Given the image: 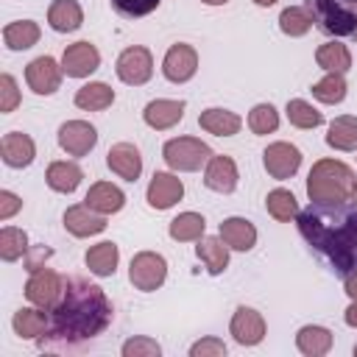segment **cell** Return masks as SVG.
I'll return each mask as SVG.
<instances>
[{
	"label": "cell",
	"instance_id": "37",
	"mask_svg": "<svg viewBox=\"0 0 357 357\" xmlns=\"http://www.w3.org/2000/svg\"><path fill=\"white\" fill-rule=\"evenodd\" d=\"M312 14L307 11V6H287L282 14H279V28L282 33L287 36H304L310 28H312Z\"/></svg>",
	"mask_w": 357,
	"mask_h": 357
},
{
	"label": "cell",
	"instance_id": "26",
	"mask_svg": "<svg viewBox=\"0 0 357 357\" xmlns=\"http://www.w3.org/2000/svg\"><path fill=\"white\" fill-rule=\"evenodd\" d=\"M296 346L307 357H324L332 349V332L318 324H307L296 332Z\"/></svg>",
	"mask_w": 357,
	"mask_h": 357
},
{
	"label": "cell",
	"instance_id": "8",
	"mask_svg": "<svg viewBox=\"0 0 357 357\" xmlns=\"http://www.w3.org/2000/svg\"><path fill=\"white\" fill-rule=\"evenodd\" d=\"M114 73L123 84L128 86H142L151 75H153V56L148 47L142 45H134V47H126L120 56H117V64H114Z\"/></svg>",
	"mask_w": 357,
	"mask_h": 357
},
{
	"label": "cell",
	"instance_id": "33",
	"mask_svg": "<svg viewBox=\"0 0 357 357\" xmlns=\"http://www.w3.org/2000/svg\"><path fill=\"white\" fill-rule=\"evenodd\" d=\"M315 61L321 70L326 73H346L351 67V53L346 45L340 42H324L318 50H315Z\"/></svg>",
	"mask_w": 357,
	"mask_h": 357
},
{
	"label": "cell",
	"instance_id": "43",
	"mask_svg": "<svg viewBox=\"0 0 357 357\" xmlns=\"http://www.w3.org/2000/svg\"><path fill=\"white\" fill-rule=\"evenodd\" d=\"M17 103H20L17 81H14L8 73H3V75H0V112H3V114H8V112H14V109H17Z\"/></svg>",
	"mask_w": 357,
	"mask_h": 357
},
{
	"label": "cell",
	"instance_id": "4",
	"mask_svg": "<svg viewBox=\"0 0 357 357\" xmlns=\"http://www.w3.org/2000/svg\"><path fill=\"white\" fill-rule=\"evenodd\" d=\"M312 22L326 36H357V0H304Z\"/></svg>",
	"mask_w": 357,
	"mask_h": 357
},
{
	"label": "cell",
	"instance_id": "38",
	"mask_svg": "<svg viewBox=\"0 0 357 357\" xmlns=\"http://www.w3.org/2000/svg\"><path fill=\"white\" fill-rule=\"evenodd\" d=\"M287 120H290V126H296V128H315V126H321L324 123V114L312 106V103H307V100H301V98H293V100H287Z\"/></svg>",
	"mask_w": 357,
	"mask_h": 357
},
{
	"label": "cell",
	"instance_id": "25",
	"mask_svg": "<svg viewBox=\"0 0 357 357\" xmlns=\"http://www.w3.org/2000/svg\"><path fill=\"white\" fill-rule=\"evenodd\" d=\"M198 126H201L204 131L215 134V137H231V134L240 131L243 120H240V114H234V112H229V109L212 106V109H204V112L198 114Z\"/></svg>",
	"mask_w": 357,
	"mask_h": 357
},
{
	"label": "cell",
	"instance_id": "48",
	"mask_svg": "<svg viewBox=\"0 0 357 357\" xmlns=\"http://www.w3.org/2000/svg\"><path fill=\"white\" fill-rule=\"evenodd\" d=\"M254 3H257V6H262V8H268V6H273L276 0H254Z\"/></svg>",
	"mask_w": 357,
	"mask_h": 357
},
{
	"label": "cell",
	"instance_id": "15",
	"mask_svg": "<svg viewBox=\"0 0 357 357\" xmlns=\"http://www.w3.org/2000/svg\"><path fill=\"white\" fill-rule=\"evenodd\" d=\"M229 332L240 346H257L265 337V318L254 307H237L231 315Z\"/></svg>",
	"mask_w": 357,
	"mask_h": 357
},
{
	"label": "cell",
	"instance_id": "19",
	"mask_svg": "<svg viewBox=\"0 0 357 357\" xmlns=\"http://www.w3.org/2000/svg\"><path fill=\"white\" fill-rule=\"evenodd\" d=\"M184 109H187V103H184V100L156 98V100H151V103L145 106L142 120H145L151 128H156V131H167V128H173V126L184 117Z\"/></svg>",
	"mask_w": 357,
	"mask_h": 357
},
{
	"label": "cell",
	"instance_id": "47",
	"mask_svg": "<svg viewBox=\"0 0 357 357\" xmlns=\"http://www.w3.org/2000/svg\"><path fill=\"white\" fill-rule=\"evenodd\" d=\"M343 318H346V324H349V326H354V329H357V298L349 304V310L343 312Z\"/></svg>",
	"mask_w": 357,
	"mask_h": 357
},
{
	"label": "cell",
	"instance_id": "18",
	"mask_svg": "<svg viewBox=\"0 0 357 357\" xmlns=\"http://www.w3.org/2000/svg\"><path fill=\"white\" fill-rule=\"evenodd\" d=\"M181 195H184V184L173 173H153L148 192H145V198L153 209H170L176 201H181Z\"/></svg>",
	"mask_w": 357,
	"mask_h": 357
},
{
	"label": "cell",
	"instance_id": "40",
	"mask_svg": "<svg viewBox=\"0 0 357 357\" xmlns=\"http://www.w3.org/2000/svg\"><path fill=\"white\" fill-rule=\"evenodd\" d=\"M248 128L254 134H273L279 128V112L271 103H257L248 112Z\"/></svg>",
	"mask_w": 357,
	"mask_h": 357
},
{
	"label": "cell",
	"instance_id": "10",
	"mask_svg": "<svg viewBox=\"0 0 357 357\" xmlns=\"http://www.w3.org/2000/svg\"><path fill=\"white\" fill-rule=\"evenodd\" d=\"M98 67H100V53L86 39L84 42H75V45H67L64 53H61V70L70 78H86Z\"/></svg>",
	"mask_w": 357,
	"mask_h": 357
},
{
	"label": "cell",
	"instance_id": "24",
	"mask_svg": "<svg viewBox=\"0 0 357 357\" xmlns=\"http://www.w3.org/2000/svg\"><path fill=\"white\" fill-rule=\"evenodd\" d=\"M47 22H50L53 31L70 33V31H78L81 28L84 11H81L78 0H53L50 8H47Z\"/></svg>",
	"mask_w": 357,
	"mask_h": 357
},
{
	"label": "cell",
	"instance_id": "5",
	"mask_svg": "<svg viewBox=\"0 0 357 357\" xmlns=\"http://www.w3.org/2000/svg\"><path fill=\"white\" fill-rule=\"evenodd\" d=\"M165 162L178 170V173H195L201 167H206V162L212 159V148L206 142H201L198 137H176L167 139L162 148Z\"/></svg>",
	"mask_w": 357,
	"mask_h": 357
},
{
	"label": "cell",
	"instance_id": "27",
	"mask_svg": "<svg viewBox=\"0 0 357 357\" xmlns=\"http://www.w3.org/2000/svg\"><path fill=\"white\" fill-rule=\"evenodd\" d=\"M195 254L212 276H218L229 268V245L220 240V234L218 237H201L198 245H195Z\"/></svg>",
	"mask_w": 357,
	"mask_h": 357
},
{
	"label": "cell",
	"instance_id": "32",
	"mask_svg": "<svg viewBox=\"0 0 357 357\" xmlns=\"http://www.w3.org/2000/svg\"><path fill=\"white\" fill-rule=\"evenodd\" d=\"M3 42L8 50H28L39 42V25L33 20H17L3 28Z\"/></svg>",
	"mask_w": 357,
	"mask_h": 357
},
{
	"label": "cell",
	"instance_id": "9",
	"mask_svg": "<svg viewBox=\"0 0 357 357\" xmlns=\"http://www.w3.org/2000/svg\"><path fill=\"white\" fill-rule=\"evenodd\" d=\"M59 145L67 156H86L98 145V131L86 120H67L59 126Z\"/></svg>",
	"mask_w": 357,
	"mask_h": 357
},
{
	"label": "cell",
	"instance_id": "44",
	"mask_svg": "<svg viewBox=\"0 0 357 357\" xmlns=\"http://www.w3.org/2000/svg\"><path fill=\"white\" fill-rule=\"evenodd\" d=\"M223 354H226V343L220 337H204L190 349V357H223Z\"/></svg>",
	"mask_w": 357,
	"mask_h": 357
},
{
	"label": "cell",
	"instance_id": "12",
	"mask_svg": "<svg viewBox=\"0 0 357 357\" xmlns=\"http://www.w3.org/2000/svg\"><path fill=\"white\" fill-rule=\"evenodd\" d=\"M61 64L53 56H39L25 67V81L36 95H53L61 86Z\"/></svg>",
	"mask_w": 357,
	"mask_h": 357
},
{
	"label": "cell",
	"instance_id": "52",
	"mask_svg": "<svg viewBox=\"0 0 357 357\" xmlns=\"http://www.w3.org/2000/svg\"><path fill=\"white\" fill-rule=\"evenodd\" d=\"M354 39H357V36H354Z\"/></svg>",
	"mask_w": 357,
	"mask_h": 357
},
{
	"label": "cell",
	"instance_id": "28",
	"mask_svg": "<svg viewBox=\"0 0 357 357\" xmlns=\"http://www.w3.org/2000/svg\"><path fill=\"white\" fill-rule=\"evenodd\" d=\"M114 103V89L103 81H89L75 92V106L84 112H103Z\"/></svg>",
	"mask_w": 357,
	"mask_h": 357
},
{
	"label": "cell",
	"instance_id": "39",
	"mask_svg": "<svg viewBox=\"0 0 357 357\" xmlns=\"http://www.w3.org/2000/svg\"><path fill=\"white\" fill-rule=\"evenodd\" d=\"M28 251V234L14 226H3L0 231V257L6 262H17Z\"/></svg>",
	"mask_w": 357,
	"mask_h": 357
},
{
	"label": "cell",
	"instance_id": "13",
	"mask_svg": "<svg viewBox=\"0 0 357 357\" xmlns=\"http://www.w3.org/2000/svg\"><path fill=\"white\" fill-rule=\"evenodd\" d=\"M262 162H265V170L271 178H290L296 176V170L301 167V151L290 142H271L262 153Z\"/></svg>",
	"mask_w": 357,
	"mask_h": 357
},
{
	"label": "cell",
	"instance_id": "51",
	"mask_svg": "<svg viewBox=\"0 0 357 357\" xmlns=\"http://www.w3.org/2000/svg\"><path fill=\"white\" fill-rule=\"evenodd\" d=\"M354 357H357V346H354Z\"/></svg>",
	"mask_w": 357,
	"mask_h": 357
},
{
	"label": "cell",
	"instance_id": "41",
	"mask_svg": "<svg viewBox=\"0 0 357 357\" xmlns=\"http://www.w3.org/2000/svg\"><path fill=\"white\" fill-rule=\"evenodd\" d=\"M109 3H112V8H114L120 17H126V20H139V17L151 14V11H156L162 0H109Z\"/></svg>",
	"mask_w": 357,
	"mask_h": 357
},
{
	"label": "cell",
	"instance_id": "20",
	"mask_svg": "<svg viewBox=\"0 0 357 357\" xmlns=\"http://www.w3.org/2000/svg\"><path fill=\"white\" fill-rule=\"evenodd\" d=\"M86 206H92L95 212L100 215H114L126 206V192L112 184V181H95L89 190H86V198H84Z\"/></svg>",
	"mask_w": 357,
	"mask_h": 357
},
{
	"label": "cell",
	"instance_id": "1",
	"mask_svg": "<svg viewBox=\"0 0 357 357\" xmlns=\"http://www.w3.org/2000/svg\"><path fill=\"white\" fill-rule=\"evenodd\" d=\"M112 301L95 282L73 276L64 284L61 301L50 310V329L39 337L47 351H78L95 343L112 324Z\"/></svg>",
	"mask_w": 357,
	"mask_h": 357
},
{
	"label": "cell",
	"instance_id": "50",
	"mask_svg": "<svg viewBox=\"0 0 357 357\" xmlns=\"http://www.w3.org/2000/svg\"><path fill=\"white\" fill-rule=\"evenodd\" d=\"M351 204L357 206V181H354V187H351Z\"/></svg>",
	"mask_w": 357,
	"mask_h": 357
},
{
	"label": "cell",
	"instance_id": "21",
	"mask_svg": "<svg viewBox=\"0 0 357 357\" xmlns=\"http://www.w3.org/2000/svg\"><path fill=\"white\" fill-rule=\"evenodd\" d=\"M0 153H3V162L8 167H28L36 156V145L28 134L22 131H8L0 142Z\"/></svg>",
	"mask_w": 357,
	"mask_h": 357
},
{
	"label": "cell",
	"instance_id": "36",
	"mask_svg": "<svg viewBox=\"0 0 357 357\" xmlns=\"http://www.w3.org/2000/svg\"><path fill=\"white\" fill-rule=\"evenodd\" d=\"M346 78H343V73H326L321 81H315L312 84V98H318L321 103H329V106H335V103H340L343 98H346Z\"/></svg>",
	"mask_w": 357,
	"mask_h": 357
},
{
	"label": "cell",
	"instance_id": "11",
	"mask_svg": "<svg viewBox=\"0 0 357 357\" xmlns=\"http://www.w3.org/2000/svg\"><path fill=\"white\" fill-rule=\"evenodd\" d=\"M195 70H198V53L192 45H184V42L173 45L162 59V73L173 84H187L195 75Z\"/></svg>",
	"mask_w": 357,
	"mask_h": 357
},
{
	"label": "cell",
	"instance_id": "17",
	"mask_svg": "<svg viewBox=\"0 0 357 357\" xmlns=\"http://www.w3.org/2000/svg\"><path fill=\"white\" fill-rule=\"evenodd\" d=\"M106 165H109L112 173H117L126 181H137L139 173H142V156H139L137 145H131V142L112 145L109 153H106Z\"/></svg>",
	"mask_w": 357,
	"mask_h": 357
},
{
	"label": "cell",
	"instance_id": "31",
	"mask_svg": "<svg viewBox=\"0 0 357 357\" xmlns=\"http://www.w3.org/2000/svg\"><path fill=\"white\" fill-rule=\"evenodd\" d=\"M86 268L95 273V276H112L117 271V262H120V251L112 240H103L98 245H92L86 251Z\"/></svg>",
	"mask_w": 357,
	"mask_h": 357
},
{
	"label": "cell",
	"instance_id": "34",
	"mask_svg": "<svg viewBox=\"0 0 357 357\" xmlns=\"http://www.w3.org/2000/svg\"><path fill=\"white\" fill-rule=\"evenodd\" d=\"M265 209H268V215H271L273 220L287 223V220H293V218L298 215V201H296V195H293L290 190L276 187V190L268 192V198H265Z\"/></svg>",
	"mask_w": 357,
	"mask_h": 357
},
{
	"label": "cell",
	"instance_id": "35",
	"mask_svg": "<svg viewBox=\"0 0 357 357\" xmlns=\"http://www.w3.org/2000/svg\"><path fill=\"white\" fill-rule=\"evenodd\" d=\"M204 229H206V220L204 215L198 212H181L170 220V237L178 240V243H190V240H201L204 237Z\"/></svg>",
	"mask_w": 357,
	"mask_h": 357
},
{
	"label": "cell",
	"instance_id": "7",
	"mask_svg": "<svg viewBox=\"0 0 357 357\" xmlns=\"http://www.w3.org/2000/svg\"><path fill=\"white\" fill-rule=\"evenodd\" d=\"M128 279L142 293H151V290L162 287L165 279H167V262H165V257L156 254V251H139V254H134L131 268H128Z\"/></svg>",
	"mask_w": 357,
	"mask_h": 357
},
{
	"label": "cell",
	"instance_id": "42",
	"mask_svg": "<svg viewBox=\"0 0 357 357\" xmlns=\"http://www.w3.org/2000/svg\"><path fill=\"white\" fill-rule=\"evenodd\" d=\"M123 354L126 357H159L162 346L151 337H131V340L123 343Z\"/></svg>",
	"mask_w": 357,
	"mask_h": 357
},
{
	"label": "cell",
	"instance_id": "49",
	"mask_svg": "<svg viewBox=\"0 0 357 357\" xmlns=\"http://www.w3.org/2000/svg\"><path fill=\"white\" fill-rule=\"evenodd\" d=\"M201 3H206V6H223V3H229V0H201Z\"/></svg>",
	"mask_w": 357,
	"mask_h": 357
},
{
	"label": "cell",
	"instance_id": "46",
	"mask_svg": "<svg viewBox=\"0 0 357 357\" xmlns=\"http://www.w3.org/2000/svg\"><path fill=\"white\" fill-rule=\"evenodd\" d=\"M343 284H346V296L349 298H357V268L343 279Z\"/></svg>",
	"mask_w": 357,
	"mask_h": 357
},
{
	"label": "cell",
	"instance_id": "29",
	"mask_svg": "<svg viewBox=\"0 0 357 357\" xmlns=\"http://www.w3.org/2000/svg\"><path fill=\"white\" fill-rule=\"evenodd\" d=\"M81 178H84V170L75 162H50L45 173L47 187L56 192H73L81 184Z\"/></svg>",
	"mask_w": 357,
	"mask_h": 357
},
{
	"label": "cell",
	"instance_id": "22",
	"mask_svg": "<svg viewBox=\"0 0 357 357\" xmlns=\"http://www.w3.org/2000/svg\"><path fill=\"white\" fill-rule=\"evenodd\" d=\"M11 326L22 340H39L50 329V315H47V310H42L36 304L33 307H22V310L14 312Z\"/></svg>",
	"mask_w": 357,
	"mask_h": 357
},
{
	"label": "cell",
	"instance_id": "45",
	"mask_svg": "<svg viewBox=\"0 0 357 357\" xmlns=\"http://www.w3.org/2000/svg\"><path fill=\"white\" fill-rule=\"evenodd\" d=\"M20 209H22V198H17L11 190H0V220H8Z\"/></svg>",
	"mask_w": 357,
	"mask_h": 357
},
{
	"label": "cell",
	"instance_id": "30",
	"mask_svg": "<svg viewBox=\"0 0 357 357\" xmlns=\"http://www.w3.org/2000/svg\"><path fill=\"white\" fill-rule=\"evenodd\" d=\"M326 145L335 151H357V117L340 114L329 123Z\"/></svg>",
	"mask_w": 357,
	"mask_h": 357
},
{
	"label": "cell",
	"instance_id": "6",
	"mask_svg": "<svg viewBox=\"0 0 357 357\" xmlns=\"http://www.w3.org/2000/svg\"><path fill=\"white\" fill-rule=\"evenodd\" d=\"M64 284H67V279L61 273H56L53 268H45L42 265V268L31 271V279L25 282V298L31 304H36V307H42V310L50 312L61 301Z\"/></svg>",
	"mask_w": 357,
	"mask_h": 357
},
{
	"label": "cell",
	"instance_id": "16",
	"mask_svg": "<svg viewBox=\"0 0 357 357\" xmlns=\"http://www.w3.org/2000/svg\"><path fill=\"white\" fill-rule=\"evenodd\" d=\"M64 229L73 237H92V234H100L106 229V215L95 212L86 204H75L64 212Z\"/></svg>",
	"mask_w": 357,
	"mask_h": 357
},
{
	"label": "cell",
	"instance_id": "14",
	"mask_svg": "<svg viewBox=\"0 0 357 357\" xmlns=\"http://www.w3.org/2000/svg\"><path fill=\"white\" fill-rule=\"evenodd\" d=\"M237 178H240V173H237L234 159L226 156V153H218V156L212 153V159H209L206 167H204V184H206L212 192L229 195V192L237 190Z\"/></svg>",
	"mask_w": 357,
	"mask_h": 357
},
{
	"label": "cell",
	"instance_id": "23",
	"mask_svg": "<svg viewBox=\"0 0 357 357\" xmlns=\"http://www.w3.org/2000/svg\"><path fill=\"white\" fill-rule=\"evenodd\" d=\"M218 234L231 251H251L257 245V229L245 218H226Z\"/></svg>",
	"mask_w": 357,
	"mask_h": 357
},
{
	"label": "cell",
	"instance_id": "3",
	"mask_svg": "<svg viewBox=\"0 0 357 357\" xmlns=\"http://www.w3.org/2000/svg\"><path fill=\"white\" fill-rule=\"evenodd\" d=\"M354 170L337 159H318L307 176V195L312 204H343L351 198Z\"/></svg>",
	"mask_w": 357,
	"mask_h": 357
},
{
	"label": "cell",
	"instance_id": "2",
	"mask_svg": "<svg viewBox=\"0 0 357 357\" xmlns=\"http://www.w3.org/2000/svg\"><path fill=\"white\" fill-rule=\"evenodd\" d=\"M296 220L307 245L329 262L332 273L346 279L357 268V206H349L346 201L310 204Z\"/></svg>",
	"mask_w": 357,
	"mask_h": 357
}]
</instances>
